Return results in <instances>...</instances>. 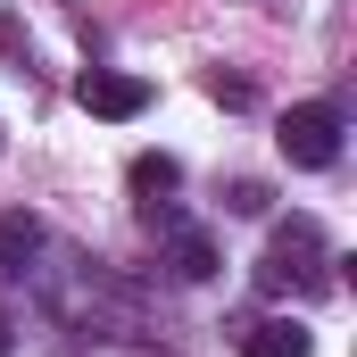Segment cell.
I'll return each mask as SVG.
<instances>
[{
  "mask_svg": "<svg viewBox=\"0 0 357 357\" xmlns=\"http://www.w3.org/2000/svg\"><path fill=\"white\" fill-rule=\"evenodd\" d=\"M324 282H333L324 225H316V216H282L266 233V258H258V291H266V299H316Z\"/></svg>",
  "mask_w": 357,
  "mask_h": 357,
  "instance_id": "1",
  "label": "cell"
},
{
  "mask_svg": "<svg viewBox=\"0 0 357 357\" xmlns=\"http://www.w3.org/2000/svg\"><path fill=\"white\" fill-rule=\"evenodd\" d=\"M274 142H282L291 167H333V158H341V108H333V100H299Z\"/></svg>",
  "mask_w": 357,
  "mask_h": 357,
  "instance_id": "2",
  "label": "cell"
},
{
  "mask_svg": "<svg viewBox=\"0 0 357 357\" xmlns=\"http://www.w3.org/2000/svg\"><path fill=\"white\" fill-rule=\"evenodd\" d=\"M75 100H84L91 116L125 125V116H142V108H150V84H142V75H116V67H84V75H75Z\"/></svg>",
  "mask_w": 357,
  "mask_h": 357,
  "instance_id": "3",
  "label": "cell"
},
{
  "mask_svg": "<svg viewBox=\"0 0 357 357\" xmlns=\"http://www.w3.org/2000/svg\"><path fill=\"white\" fill-rule=\"evenodd\" d=\"M42 250H50V233H42V216H25V208H8V216H0V282H25Z\"/></svg>",
  "mask_w": 357,
  "mask_h": 357,
  "instance_id": "4",
  "label": "cell"
},
{
  "mask_svg": "<svg viewBox=\"0 0 357 357\" xmlns=\"http://www.w3.org/2000/svg\"><path fill=\"white\" fill-rule=\"evenodd\" d=\"M125 183H133V208L150 216V208H167V199H175V183H183V167H175V158H167V150H142V158L125 167Z\"/></svg>",
  "mask_w": 357,
  "mask_h": 357,
  "instance_id": "5",
  "label": "cell"
},
{
  "mask_svg": "<svg viewBox=\"0 0 357 357\" xmlns=\"http://www.w3.org/2000/svg\"><path fill=\"white\" fill-rule=\"evenodd\" d=\"M167 266H175V282H208L216 274V241L199 225H167Z\"/></svg>",
  "mask_w": 357,
  "mask_h": 357,
  "instance_id": "6",
  "label": "cell"
},
{
  "mask_svg": "<svg viewBox=\"0 0 357 357\" xmlns=\"http://www.w3.org/2000/svg\"><path fill=\"white\" fill-rule=\"evenodd\" d=\"M241 357H316V341H307L291 316H274V324H250V333H241Z\"/></svg>",
  "mask_w": 357,
  "mask_h": 357,
  "instance_id": "7",
  "label": "cell"
},
{
  "mask_svg": "<svg viewBox=\"0 0 357 357\" xmlns=\"http://www.w3.org/2000/svg\"><path fill=\"white\" fill-rule=\"evenodd\" d=\"M225 208H233V216H266V183H233Z\"/></svg>",
  "mask_w": 357,
  "mask_h": 357,
  "instance_id": "8",
  "label": "cell"
},
{
  "mask_svg": "<svg viewBox=\"0 0 357 357\" xmlns=\"http://www.w3.org/2000/svg\"><path fill=\"white\" fill-rule=\"evenodd\" d=\"M208 91H216L225 108H250V75H225V67H216V75H208Z\"/></svg>",
  "mask_w": 357,
  "mask_h": 357,
  "instance_id": "9",
  "label": "cell"
},
{
  "mask_svg": "<svg viewBox=\"0 0 357 357\" xmlns=\"http://www.w3.org/2000/svg\"><path fill=\"white\" fill-rule=\"evenodd\" d=\"M8 349H17V324H8V307H0V357H8Z\"/></svg>",
  "mask_w": 357,
  "mask_h": 357,
  "instance_id": "10",
  "label": "cell"
}]
</instances>
